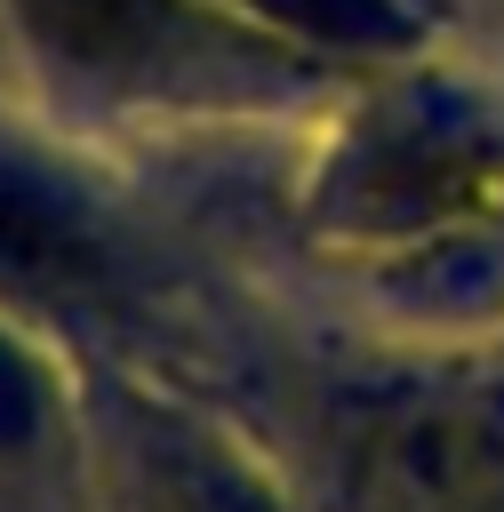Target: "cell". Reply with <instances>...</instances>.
Instances as JSON below:
<instances>
[{
  "label": "cell",
  "instance_id": "obj_1",
  "mask_svg": "<svg viewBox=\"0 0 504 512\" xmlns=\"http://www.w3.org/2000/svg\"><path fill=\"white\" fill-rule=\"evenodd\" d=\"M24 56L96 104H256L328 64L256 32L224 0H0Z\"/></svg>",
  "mask_w": 504,
  "mask_h": 512
},
{
  "label": "cell",
  "instance_id": "obj_2",
  "mask_svg": "<svg viewBox=\"0 0 504 512\" xmlns=\"http://www.w3.org/2000/svg\"><path fill=\"white\" fill-rule=\"evenodd\" d=\"M320 208L360 240L472 232L504 208V136L440 88H392L336 136Z\"/></svg>",
  "mask_w": 504,
  "mask_h": 512
},
{
  "label": "cell",
  "instance_id": "obj_3",
  "mask_svg": "<svg viewBox=\"0 0 504 512\" xmlns=\"http://www.w3.org/2000/svg\"><path fill=\"white\" fill-rule=\"evenodd\" d=\"M104 280V232L96 216L40 168L0 152V296L24 304H72Z\"/></svg>",
  "mask_w": 504,
  "mask_h": 512
},
{
  "label": "cell",
  "instance_id": "obj_4",
  "mask_svg": "<svg viewBox=\"0 0 504 512\" xmlns=\"http://www.w3.org/2000/svg\"><path fill=\"white\" fill-rule=\"evenodd\" d=\"M232 16H248L256 32L336 64H408L424 48V8L416 0H224Z\"/></svg>",
  "mask_w": 504,
  "mask_h": 512
},
{
  "label": "cell",
  "instance_id": "obj_5",
  "mask_svg": "<svg viewBox=\"0 0 504 512\" xmlns=\"http://www.w3.org/2000/svg\"><path fill=\"white\" fill-rule=\"evenodd\" d=\"M144 512H272V496L248 472H232L224 456L184 448V440H160L152 448V472H144Z\"/></svg>",
  "mask_w": 504,
  "mask_h": 512
},
{
  "label": "cell",
  "instance_id": "obj_6",
  "mask_svg": "<svg viewBox=\"0 0 504 512\" xmlns=\"http://www.w3.org/2000/svg\"><path fill=\"white\" fill-rule=\"evenodd\" d=\"M24 424H32V392H24L16 360L0 352V432H24Z\"/></svg>",
  "mask_w": 504,
  "mask_h": 512
}]
</instances>
